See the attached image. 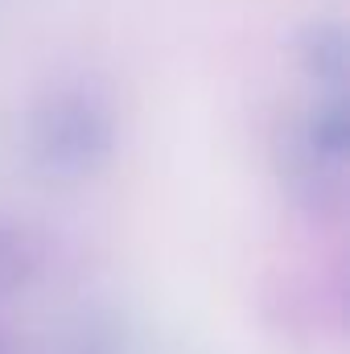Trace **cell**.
<instances>
[{
	"instance_id": "1",
	"label": "cell",
	"mask_w": 350,
	"mask_h": 354,
	"mask_svg": "<svg viewBox=\"0 0 350 354\" xmlns=\"http://www.w3.org/2000/svg\"><path fill=\"white\" fill-rule=\"evenodd\" d=\"M120 115L95 79L50 83L25 115L29 165L50 181H87L116 157Z\"/></svg>"
},
{
	"instance_id": "2",
	"label": "cell",
	"mask_w": 350,
	"mask_h": 354,
	"mask_svg": "<svg viewBox=\"0 0 350 354\" xmlns=\"http://www.w3.org/2000/svg\"><path fill=\"white\" fill-rule=\"evenodd\" d=\"M350 120L347 95H313L276 132V174L309 218H334L347 206Z\"/></svg>"
},
{
	"instance_id": "3",
	"label": "cell",
	"mask_w": 350,
	"mask_h": 354,
	"mask_svg": "<svg viewBox=\"0 0 350 354\" xmlns=\"http://www.w3.org/2000/svg\"><path fill=\"white\" fill-rule=\"evenodd\" d=\"M297 66L313 83V95H342L347 87V29L330 17H313L293 37Z\"/></svg>"
},
{
	"instance_id": "4",
	"label": "cell",
	"mask_w": 350,
	"mask_h": 354,
	"mask_svg": "<svg viewBox=\"0 0 350 354\" xmlns=\"http://www.w3.org/2000/svg\"><path fill=\"white\" fill-rule=\"evenodd\" d=\"M37 268V252L17 227H0V301L21 292Z\"/></svg>"
}]
</instances>
